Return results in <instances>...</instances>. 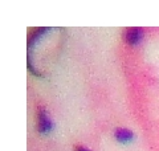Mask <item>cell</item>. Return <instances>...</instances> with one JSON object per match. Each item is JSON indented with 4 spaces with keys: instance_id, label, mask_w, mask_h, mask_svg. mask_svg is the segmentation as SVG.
I'll list each match as a JSON object with an SVG mask.
<instances>
[{
    "instance_id": "4",
    "label": "cell",
    "mask_w": 159,
    "mask_h": 151,
    "mask_svg": "<svg viewBox=\"0 0 159 151\" xmlns=\"http://www.w3.org/2000/svg\"><path fill=\"white\" fill-rule=\"evenodd\" d=\"M76 151H89L86 147H84V146H78V147H76Z\"/></svg>"
},
{
    "instance_id": "1",
    "label": "cell",
    "mask_w": 159,
    "mask_h": 151,
    "mask_svg": "<svg viewBox=\"0 0 159 151\" xmlns=\"http://www.w3.org/2000/svg\"><path fill=\"white\" fill-rule=\"evenodd\" d=\"M52 127H53V123H52L51 118L48 117L45 110L40 108L37 110V130H39V133L47 134L51 131Z\"/></svg>"
},
{
    "instance_id": "2",
    "label": "cell",
    "mask_w": 159,
    "mask_h": 151,
    "mask_svg": "<svg viewBox=\"0 0 159 151\" xmlns=\"http://www.w3.org/2000/svg\"><path fill=\"white\" fill-rule=\"evenodd\" d=\"M143 31L141 28H130L126 31V34H125V40L127 44L130 45H137L142 41L143 39Z\"/></svg>"
},
{
    "instance_id": "3",
    "label": "cell",
    "mask_w": 159,
    "mask_h": 151,
    "mask_svg": "<svg viewBox=\"0 0 159 151\" xmlns=\"http://www.w3.org/2000/svg\"><path fill=\"white\" fill-rule=\"evenodd\" d=\"M114 137L119 143H129L134 139V134L127 129H117L114 133Z\"/></svg>"
}]
</instances>
